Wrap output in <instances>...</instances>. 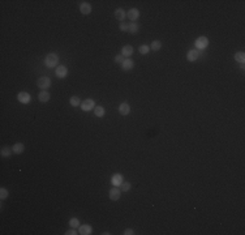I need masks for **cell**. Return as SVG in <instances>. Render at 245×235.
<instances>
[{
    "label": "cell",
    "mask_w": 245,
    "mask_h": 235,
    "mask_svg": "<svg viewBox=\"0 0 245 235\" xmlns=\"http://www.w3.org/2000/svg\"><path fill=\"white\" fill-rule=\"evenodd\" d=\"M58 63H59V56L56 54H49L45 59V64L49 68H54L55 65H58Z\"/></svg>",
    "instance_id": "1"
},
{
    "label": "cell",
    "mask_w": 245,
    "mask_h": 235,
    "mask_svg": "<svg viewBox=\"0 0 245 235\" xmlns=\"http://www.w3.org/2000/svg\"><path fill=\"white\" fill-rule=\"evenodd\" d=\"M37 85L41 88L42 90H47L51 86V80L49 77H41L39 80L37 81Z\"/></svg>",
    "instance_id": "2"
},
{
    "label": "cell",
    "mask_w": 245,
    "mask_h": 235,
    "mask_svg": "<svg viewBox=\"0 0 245 235\" xmlns=\"http://www.w3.org/2000/svg\"><path fill=\"white\" fill-rule=\"evenodd\" d=\"M209 46V39L206 38V37H200V38H197V41H196V47H197V50H203V49H206V47Z\"/></svg>",
    "instance_id": "3"
},
{
    "label": "cell",
    "mask_w": 245,
    "mask_h": 235,
    "mask_svg": "<svg viewBox=\"0 0 245 235\" xmlns=\"http://www.w3.org/2000/svg\"><path fill=\"white\" fill-rule=\"evenodd\" d=\"M81 108L84 111H91V108H95V102L93 99H85V101L81 103Z\"/></svg>",
    "instance_id": "4"
},
{
    "label": "cell",
    "mask_w": 245,
    "mask_h": 235,
    "mask_svg": "<svg viewBox=\"0 0 245 235\" xmlns=\"http://www.w3.org/2000/svg\"><path fill=\"white\" fill-rule=\"evenodd\" d=\"M17 99H18V101H20L21 103L26 104V103H29V102H30L32 97H30V94H29V93H26V91H21V93L17 94Z\"/></svg>",
    "instance_id": "5"
},
{
    "label": "cell",
    "mask_w": 245,
    "mask_h": 235,
    "mask_svg": "<svg viewBox=\"0 0 245 235\" xmlns=\"http://www.w3.org/2000/svg\"><path fill=\"white\" fill-rule=\"evenodd\" d=\"M108 196H110V200H112V201H117L121 196V191L117 189L116 187H113V188L110 189V195Z\"/></svg>",
    "instance_id": "6"
},
{
    "label": "cell",
    "mask_w": 245,
    "mask_h": 235,
    "mask_svg": "<svg viewBox=\"0 0 245 235\" xmlns=\"http://www.w3.org/2000/svg\"><path fill=\"white\" fill-rule=\"evenodd\" d=\"M55 73H56V76H58L59 78H64L65 76H67V73H68V69H67V67H64V65H59V67H56Z\"/></svg>",
    "instance_id": "7"
},
{
    "label": "cell",
    "mask_w": 245,
    "mask_h": 235,
    "mask_svg": "<svg viewBox=\"0 0 245 235\" xmlns=\"http://www.w3.org/2000/svg\"><path fill=\"white\" fill-rule=\"evenodd\" d=\"M50 98H51V95H50V93H49L47 90H42L41 93L38 94V99H39V102L46 103V102H49V101H50Z\"/></svg>",
    "instance_id": "8"
},
{
    "label": "cell",
    "mask_w": 245,
    "mask_h": 235,
    "mask_svg": "<svg viewBox=\"0 0 245 235\" xmlns=\"http://www.w3.org/2000/svg\"><path fill=\"white\" fill-rule=\"evenodd\" d=\"M111 183H112V184L115 186V187L121 186V183H122V175H121V174H115V175H112Z\"/></svg>",
    "instance_id": "9"
},
{
    "label": "cell",
    "mask_w": 245,
    "mask_h": 235,
    "mask_svg": "<svg viewBox=\"0 0 245 235\" xmlns=\"http://www.w3.org/2000/svg\"><path fill=\"white\" fill-rule=\"evenodd\" d=\"M133 67H134V63H133V60H130V59H125L121 64L122 71H130V69H133Z\"/></svg>",
    "instance_id": "10"
},
{
    "label": "cell",
    "mask_w": 245,
    "mask_h": 235,
    "mask_svg": "<svg viewBox=\"0 0 245 235\" xmlns=\"http://www.w3.org/2000/svg\"><path fill=\"white\" fill-rule=\"evenodd\" d=\"M80 11H81L82 15H89V13L91 12V5H90L89 3L82 2V3L80 4Z\"/></svg>",
    "instance_id": "11"
},
{
    "label": "cell",
    "mask_w": 245,
    "mask_h": 235,
    "mask_svg": "<svg viewBox=\"0 0 245 235\" xmlns=\"http://www.w3.org/2000/svg\"><path fill=\"white\" fill-rule=\"evenodd\" d=\"M198 56H200V51L198 50H190L189 52H188V55H186V59L189 60V62H194V60L198 59Z\"/></svg>",
    "instance_id": "12"
},
{
    "label": "cell",
    "mask_w": 245,
    "mask_h": 235,
    "mask_svg": "<svg viewBox=\"0 0 245 235\" xmlns=\"http://www.w3.org/2000/svg\"><path fill=\"white\" fill-rule=\"evenodd\" d=\"M78 233L81 235H90L93 233V229H91V226H89V225H82V226H80Z\"/></svg>",
    "instance_id": "13"
},
{
    "label": "cell",
    "mask_w": 245,
    "mask_h": 235,
    "mask_svg": "<svg viewBox=\"0 0 245 235\" xmlns=\"http://www.w3.org/2000/svg\"><path fill=\"white\" fill-rule=\"evenodd\" d=\"M119 112L121 115H128L129 112H130V107H129V104L128 103H120V106H119Z\"/></svg>",
    "instance_id": "14"
},
{
    "label": "cell",
    "mask_w": 245,
    "mask_h": 235,
    "mask_svg": "<svg viewBox=\"0 0 245 235\" xmlns=\"http://www.w3.org/2000/svg\"><path fill=\"white\" fill-rule=\"evenodd\" d=\"M115 17H116V19L119 20V21H121V22H122V21H124V19L126 17V13H125V11L122 9V8H117V9L115 11Z\"/></svg>",
    "instance_id": "15"
},
{
    "label": "cell",
    "mask_w": 245,
    "mask_h": 235,
    "mask_svg": "<svg viewBox=\"0 0 245 235\" xmlns=\"http://www.w3.org/2000/svg\"><path fill=\"white\" fill-rule=\"evenodd\" d=\"M126 16H128L132 21H136L139 16V12H138V9H136V8H132V9H129V12L126 13Z\"/></svg>",
    "instance_id": "16"
},
{
    "label": "cell",
    "mask_w": 245,
    "mask_h": 235,
    "mask_svg": "<svg viewBox=\"0 0 245 235\" xmlns=\"http://www.w3.org/2000/svg\"><path fill=\"white\" fill-rule=\"evenodd\" d=\"M133 47L132 46H129V45H126V46H124L122 47V50H121V55L122 56H130V55H133Z\"/></svg>",
    "instance_id": "17"
},
{
    "label": "cell",
    "mask_w": 245,
    "mask_h": 235,
    "mask_svg": "<svg viewBox=\"0 0 245 235\" xmlns=\"http://www.w3.org/2000/svg\"><path fill=\"white\" fill-rule=\"evenodd\" d=\"M13 153H16V154H21L24 152V149H25V146H24V144L22 142H17V144H15L13 145Z\"/></svg>",
    "instance_id": "18"
},
{
    "label": "cell",
    "mask_w": 245,
    "mask_h": 235,
    "mask_svg": "<svg viewBox=\"0 0 245 235\" xmlns=\"http://www.w3.org/2000/svg\"><path fill=\"white\" fill-rule=\"evenodd\" d=\"M235 60H236V62H239V63H241V64H244L245 63V54H244L243 51L236 52V54H235Z\"/></svg>",
    "instance_id": "19"
},
{
    "label": "cell",
    "mask_w": 245,
    "mask_h": 235,
    "mask_svg": "<svg viewBox=\"0 0 245 235\" xmlns=\"http://www.w3.org/2000/svg\"><path fill=\"white\" fill-rule=\"evenodd\" d=\"M12 152H13V149L12 148H9V146H4V148H2V157H9L11 154H12Z\"/></svg>",
    "instance_id": "20"
},
{
    "label": "cell",
    "mask_w": 245,
    "mask_h": 235,
    "mask_svg": "<svg viewBox=\"0 0 245 235\" xmlns=\"http://www.w3.org/2000/svg\"><path fill=\"white\" fill-rule=\"evenodd\" d=\"M104 108L102 107V106H98V107H95L94 108V114H95V116H98V118H103L104 116Z\"/></svg>",
    "instance_id": "21"
},
{
    "label": "cell",
    "mask_w": 245,
    "mask_h": 235,
    "mask_svg": "<svg viewBox=\"0 0 245 235\" xmlns=\"http://www.w3.org/2000/svg\"><path fill=\"white\" fill-rule=\"evenodd\" d=\"M138 25L137 24H134V22H132V24H129V26H128V33H130V34H136V33H138Z\"/></svg>",
    "instance_id": "22"
},
{
    "label": "cell",
    "mask_w": 245,
    "mask_h": 235,
    "mask_svg": "<svg viewBox=\"0 0 245 235\" xmlns=\"http://www.w3.org/2000/svg\"><path fill=\"white\" fill-rule=\"evenodd\" d=\"M162 49V42L160 41H153L151 43V50L153 51H159Z\"/></svg>",
    "instance_id": "23"
},
{
    "label": "cell",
    "mask_w": 245,
    "mask_h": 235,
    "mask_svg": "<svg viewBox=\"0 0 245 235\" xmlns=\"http://www.w3.org/2000/svg\"><path fill=\"white\" fill-rule=\"evenodd\" d=\"M120 187H121L120 191H122V192H128V191L130 189V187H132V184H130V183H128V182H122Z\"/></svg>",
    "instance_id": "24"
},
{
    "label": "cell",
    "mask_w": 245,
    "mask_h": 235,
    "mask_svg": "<svg viewBox=\"0 0 245 235\" xmlns=\"http://www.w3.org/2000/svg\"><path fill=\"white\" fill-rule=\"evenodd\" d=\"M69 102H71V104H72V106H74V107H77V106H80V104H81L80 98L76 97V95H74V97H71V101H69Z\"/></svg>",
    "instance_id": "25"
},
{
    "label": "cell",
    "mask_w": 245,
    "mask_h": 235,
    "mask_svg": "<svg viewBox=\"0 0 245 235\" xmlns=\"http://www.w3.org/2000/svg\"><path fill=\"white\" fill-rule=\"evenodd\" d=\"M69 225H71V227H78L80 226V221H78L77 218H71V221H69Z\"/></svg>",
    "instance_id": "26"
},
{
    "label": "cell",
    "mask_w": 245,
    "mask_h": 235,
    "mask_svg": "<svg viewBox=\"0 0 245 235\" xmlns=\"http://www.w3.org/2000/svg\"><path fill=\"white\" fill-rule=\"evenodd\" d=\"M149 50H150V47H149V46H146V45H142V46H139V49H138V51L141 52L142 55H143V54H147V52H149Z\"/></svg>",
    "instance_id": "27"
},
{
    "label": "cell",
    "mask_w": 245,
    "mask_h": 235,
    "mask_svg": "<svg viewBox=\"0 0 245 235\" xmlns=\"http://www.w3.org/2000/svg\"><path fill=\"white\" fill-rule=\"evenodd\" d=\"M7 197H8V191L5 188H0V199L5 200Z\"/></svg>",
    "instance_id": "28"
},
{
    "label": "cell",
    "mask_w": 245,
    "mask_h": 235,
    "mask_svg": "<svg viewBox=\"0 0 245 235\" xmlns=\"http://www.w3.org/2000/svg\"><path fill=\"white\" fill-rule=\"evenodd\" d=\"M128 26H129V24H125V22H121V24L119 25V29L121 30V32H128Z\"/></svg>",
    "instance_id": "29"
},
{
    "label": "cell",
    "mask_w": 245,
    "mask_h": 235,
    "mask_svg": "<svg viewBox=\"0 0 245 235\" xmlns=\"http://www.w3.org/2000/svg\"><path fill=\"white\" fill-rule=\"evenodd\" d=\"M115 62H116V63H119V64H122V62H124V60H122V55H121V54H120V55H116Z\"/></svg>",
    "instance_id": "30"
},
{
    "label": "cell",
    "mask_w": 245,
    "mask_h": 235,
    "mask_svg": "<svg viewBox=\"0 0 245 235\" xmlns=\"http://www.w3.org/2000/svg\"><path fill=\"white\" fill-rule=\"evenodd\" d=\"M122 234H124V235H133V234H134V231H133L132 229H125V230H124V233H122Z\"/></svg>",
    "instance_id": "31"
},
{
    "label": "cell",
    "mask_w": 245,
    "mask_h": 235,
    "mask_svg": "<svg viewBox=\"0 0 245 235\" xmlns=\"http://www.w3.org/2000/svg\"><path fill=\"white\" fill-rule=\"evenodd\" d=\"M76 234H78V233H77V231H76V230H74L73 227H72L71 230H68L67 233H65V235H76Z\"/></svg>",
    "instance_id": "32"
}]
</instances>
